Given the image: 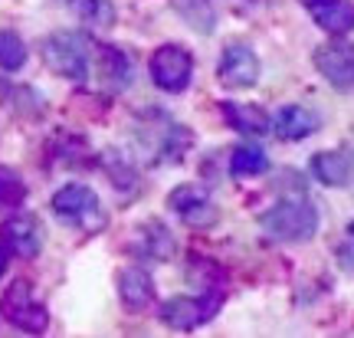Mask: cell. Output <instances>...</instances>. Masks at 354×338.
Instances as JSON below:
<instances>
[{
	"label": "cell",
	"mask_w": 354,
	"mask_h": 338,
	"mask_svg": "<svg viewBox=\"0 0 354 338\" xmlns=\"http://www.w3.org/2000/svg\"><path fill=\"white\" fill-rule=\"evenodd\" d=\"M154 296V279L148 269H141V266H131L125 273L118 276V299L125 309L131 312H141Z\"/></svg>",
	"instance_id": "4fadbf2b"
},
{
	"label": "cell",
	"mask_w": 354,
	"mask_h": 338,
	"mask_svg": "<svg viewBox=\"0 0 354 338\" xmlns=\"http://www.w3.org/2000/svg\"><path fill=\"white\" fill-rule=\"evenodd\" d=\"M315 69L335 89H354V46L342 37L322 43L315 50Z\"/></svg>",
	"instance_id": "52a82bcc"
},
{
	"label": "cell",
	"mask_w": 354,
	"mask_h": 338,
	"mask_svg": "<svg viewBox=\"0 0 354 338\" xmlns=\"http://www.w3.org/2000/svg\"><path fill=\"white\" fill-rule=\"evenodd\" d=\"M7 273V250H3V247H0V276Z\"/></svg>",
	"instance_id": "603a6c76"
},
{
	"label": "cell",
	"mask_w": 354,
	"mask_h": 338,
	"mask_svg": "<svg viewBox=\"0 0 354 338\" xmlns=\"http://www.w3.org/2000/svg\"><path fill=\"white\" fill-rule=\"evenodd\" d=\"M73 7L88 26H112L115 20V10L109 0H73Z\"/></svg>",
	"instance_id": "7402d4cb"
},
{
	"label": "cell",
	"mask_w": 354,
	"mask_h": 338,
	"mask_svg": "<svg viewBox=\"0 0 354 338\" xmlns=\"http://www.w3.org/2000/svg\"><path fill=\"white\" fill-rule=\"evenodd\" d=\"M53 213L63 220V224L76 226L82 233H99L105 230L109 217H105V207L95 197V190L86 188V184H66L53 194Z\"/></svg>",
	"instance_id": "7a4b0ae2"
},
{
	"label": "cell",
	"mask_w": 354,
	"mask_h": 338,
	"mask_svg": "<svg viewBox=\"0 0 354 338\" xmlns=\"http://www.w3.org/2000/svg\"><path fill=\"white\" fill-rule=\"evenodd\" d=\"M43 63L56 75L69 82H86L88 79V43L82 33L73 30H56L43 39Z\"/></svg>",
	"instance_id": "3957f363"
},
{
	"label": "cell",
	"mask_w": 354,
	"mask_h": 338,
	"mask_svg": "<svg viewBox=\"0 0 354 338\" xmlns=\"http://www.w3.org/2000/svg\"><path fill=\"white\" fill-rule=\"evenodd\" d=\"M26 66V43L13 30H0V69L17 73Z\"/></svg>",
	"instance_id": "44dd1931"
},
{
	"label": "cell",
	"mask_w": 354,
	"mask_h": 338,
	"mask_svg": "<svg viewBox=\"0 0 354 338\" xmlns=\"http://www.w3.org/2000/svg\"><path fill=\"white\" fill-rule=\"evenodd\" d=\"M220 82L227 89H250L259 82V60L246 43H230L223 56H220Z\"/></svg>",
	"instance_id": "ba28073f"
},
{
	"label": "cell",
	"mask_w": 354,
	"mask_h": 338,
	"mask_svg": "<svg viewBox=\"0 0 354 338\" xmlns=\"http://www.w3.org/2000/svg\"><path fill=\"white\" fill-rule=\"evenodd\" d=\"M318 125H322V118L312 109H305V105H282L276 112V118H272V128H276V135L282 141H302Z\"/></svg>",
	"instance_id": "7c38bea8"
},
{
	"label": "cell",
	"mask_w": 354,
	"mask_h": 338,
	"mask_svg": "<svg viewBox=\"0 0 354 338\" xmlns=\"http://www.w3.org/2000/svg\"><path fill=\"white\" fill-rule=\"evenodd\" d=\"M263 230L282 243H302V240L315 237L318 211L305 197H286L263 213Z\"/></svg>",
	"instance_id": "6da1fadb"
},
{
	"label": "cell",
	"mask_w": 354,
	"mask_h": 338,
	"mask_svg": "<svg viewBox=\"0 0 354 338\" xmlns=\"http://www.w3.org/2000/svg\"><path fill=\"white\" fill-rule=\"evenodd\" d=\"M223 118L230 122V128H236L240 135H266V128L272 125L269 115L256 105H240V102H223Z\"/></svg>",
	"instance_id": "9a60e30c"
},
{
	"label": "cell",
	"mask_w": 354,
	"mask_h": 338,
	"mask_svg": "<svg viewBox=\"0 0 354 338\" xmlns=\"http://www.w3.org/2000/svg\"><path fill=\"white\" fill-rule=\"evenodd\" d=\"M0 240L3 247L13 250L24 260H33L39 250H43V226L33 213H13L10 220L0 224Z\"/></svg>",
	"instance_id": "9c48e42d"
},
{
	"label": "cell",
	"mask_w": 354,
	"mask_h": 338,
	"mask_svg": "<svg viewBox=\"0 0 354 338\" xmlns=\"http://www.w3.org/2000/svg\"><path fill=\"white\" fill-rule=\"evenodd\" d=\"M223 305L220 289H203V296H177L161 305V322L177 332H190L197 326H207Z\"/></svg>",
	"instance_id": "5b68a950"
},
{
	"label": "cell",
	"mask_w": 354,
	"mask_h": 338,
	"mask_svg": "<svg viewBox=\"0 0 354 338\" xmlns=\"http://www.w3.org/2000/svg\"><path fill=\"white\" fill-rule=\"evenodd\" d=\"M26 201V184L13 168L0 164V211H17Z\"/></svg>",
	"instance_id": "ffe728a7"
},
{
	"label": "cell",
	"mask_w": 354,
	"mask_h": 338,
	"mask_svg": "<svg viewBox=\"0 0 354 338\" xmlns=\"http://www.w3.org/2000/svg\"><path fill=\"white\" fill-rule=\"evenodd\" d=\"M305 10L312 13V20H315L325 33L331 37H344V33H351L354 30V3L351 0H302Z\"/></svg>",
	"instance_id": "8fae6325"
},
{
	"label": "cell",
	"mask_w": 354,
	"mask_h": 338,
	"mask_svg": "<svg viewBox=\"0 0 354 338\" xmlns=\"http://www.w3.org/2000/svg\"><path fill=\"white\" fill-rule=\"evenodd\" d=\"M0 315L10 322V326L24 328V332H46L50 326V312H46V305L33 296V286L26 283V279H13L7 292L0 296Z\"/></svg>",
	"instance_id": "277c9868"
},
{
	"label": "cell",
	"mask_w": 354,
	"mask_h": 338,
	"mask_svg": "<svg viewBox=\"0 0 354 338\" xmlns=\"http://www.w3.org/2000/svg\"><path fill=\"white\" fill-rule=\"evenodd\" d=\"M230 171L236 177L266 175V171H269V158H266V151L256 148V145H240V148H233V154H230Z\"/></svg>",
	"instance_id": "ac0fdd59"
},
{
	"label": "cell",
	"mask_w": 354,
	"mask_h": 338,
	"mask_svg": "<svg viewBox=\"0 0 354 338\" xmlns=\"http://www.w3.org/2000/svg\"><path fill=\"white\" fill-rule=\"evenodd\" d=\"M131 75H135V69H131V60L125 53L115 50V46H99V79L105 86L122 92L131 86Z\"/></svg>",
	"instance_id": "5bb4252c"
},
{
	"label": "cell",
	"mask_w": 354,
	"mask_h": 338,
	"mask_svg": "<svg viewBox=\"0 0 354 338\" xmlns=\"http://www.w3.org/2000/svg\"><path fill=\"white\" fill-rule=\"evenodd\" d=\"M312 175L328 188H342L351 177V158L344 151H318L312 158Z\"/></svg>",
	"instance_id": "2e32d148"
},
{
	"label": "cell",
	"mask_w": 354,
	"mask_h": 338,
	"mask_svg": "<svg viewBox=\"0 0 354 338\" xmlns=\"http://www.w3.org/2000/svg\"><path fill=\"white\" fill-rule=\"evenodd\" d=\"M190 73H194V60L184 46L177 43H165L158 46L151 56V79L158 89L165 92H184L190 82Z\"/></svg>",
	"instance_id": "8992f818"
},
{
	"label": "cell",
	"mask_w": 354,
	"mask_h": 338,
	"mask_svg": "<svg viewBox=\"0 0 354 338\" xmlns=\"http://www.w3.org/2000/svg\"><path fill=\"white\" fill-rule=\"evenodd\" d=\"M174 10L194 33H214L216 10L210 0H174Z\"/></svg>",
	"instance_id": "e0dca14e"
},
{
	"label": "cell",
	"mask_w": 354,
	"mask_h": 338,
	"mask_svg": "<svg viewBox=\"0 0 354 338\" xmlns=\"http://www.w3.org/2000/svg\"><path fill=\"white\" fill-rule=\"evenodd\" d=\"M138 233H145V243H141V250L148 253L151 260H167L171 253H174V237H171V230H167L165 224H158V220H151V224H141Z\"/></svg>",
	"instance_id": "d6986e66"
},
{
	"label": "cell",
	"mask_w": 354,
	"mask_h": 338,
	"mask_svg": "<svg viewBox=\"0 0 354 338\" xmlns=\"http://www.w3.org/2000/svg\"><path fill=\"white\" fill-rule=\"evenodd\" d=\"M167 204L180 213V220L187 226H214L216 224V207L207 197V190L197 184H180V188L167 197Z\"/></svg>",
	"instance_id": "30bf717a"
}]
</instances>
